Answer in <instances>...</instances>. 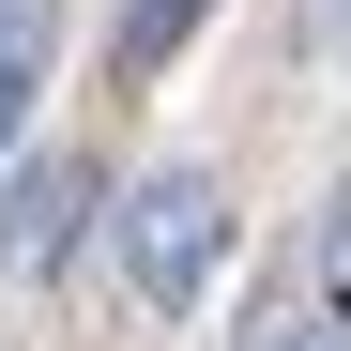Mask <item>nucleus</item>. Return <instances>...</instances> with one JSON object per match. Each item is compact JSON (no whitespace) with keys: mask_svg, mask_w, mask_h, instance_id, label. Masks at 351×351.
I'll return each mask as SVG.
<instances>
[{"mask_svg":"<svg viewBox=\"0 0 351 351\" xmlns=\"http://www.w3.org/2000/svg\"><path fill=\"white\" fill-rule=\"evenodd\" d=\"M214 260H229V184L214 168H138L123 184V275H138V306L184 321L214 290Z\"/></svg>","mask_w":351,"mask_h":351,"instance_id":"f257e3e1","label":"nucleus"},{"mask_svg":"<svg viewBox=\"0 0 351 351\" xmlns=\"http://www.w3.org/2000/svg\"><path fill=\"white\" fill-rule=\"evenodd\" d=\"M199 16H214V0H123V31H107V62H123V77H153V62H168V46H184Z\"/></svg>","mask_w":351,"mask_h":351,"instance_id":"7ed1b4c3","label":"nucleus"},{"mask_svg":"<svg viewBox=\"0 0 351 351\" xmlns=\"http://www.w3.org/2000/svg\"><path fill=\"white\" fill-rule=\"evenodd\" d=\"M275 351H321V336H275Z\"/></svg>","mask_w":351,"mask_h":351,"instance_id":"0eeeda50","label":"nucleus"},{"mask_svg":"<svg viewBox=\"0 0 351 351\" xmlns=\"http://www.w3.org/2000/svg\"><path fill=\"white\" fill-rule=\"evenodd\" d=\"M16 107H31V46L0 31V138H16Z\"/></svg>","mask_w":351,"mask_h":351,"instance_id":"39448f33","label":"nucleus"},{"mask_svg":"<svg viewBox=\"0 0 351 351\" xmlns=\"http://www.w3.org/2000/svg\"><path fill=\"white\" fill-rule=\"evenodd\" d=\"M321 290H336V321H351V199H336V229H321Z\"/></svg>","mask_w":351,"mask_h":351,"instance_id":"20e7f679","label":"nucleus"},{"mask_svg":"<svg viewBox=\"0 0 351 351\" xmlns=\"http://www.w3.org/2000/svg\"><path fill=\"white\" fill-rule=\"evenodd\" d=\"M306 46H321V62H351V0H306Z\"/></svg>","mask_w":351,"mask_h":351,"instance_id":"423d86ee","label":"nucleus"},{"mask_svg":"<svg viewBox=\"0 0 351 351\" xmlns=\"http://www.w3.org/2000/svg\"><path fill=\"white\" fill-rule=\"evenodd\" d=\"M77 214H92V168H77V153H31L16 184H0V260L46 275V260L77 245Z\"/></svg>","mask_w":351,"mask_h":351,"instance_id":"f03ea898","label":"nucleus"}]
</instances>
